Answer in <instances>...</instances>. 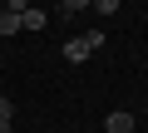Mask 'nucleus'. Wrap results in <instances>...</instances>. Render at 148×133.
Returning <instances> with one entry per match:
<instances>
[{
    "mask_svg": "<svg viewBox=\"0 0 148 133\" xmlns=\"http://www.w3.org/2000/svg\"><path fill=\"white\" fill-rule=\"evenodd\" d=\"M10 118H15V104H10L5 94H0V123H10Z\"/></svg>",
    "mask_w": 148,
    "mask_h": 133,
    "instance_id": "nucleus-5",
    "label": "nucleus"
},
{
    "mask_svg": "<svg viewBox=\"0 0 148 133\" xmlns=\"http://www.w3.org/2000/svg\"><path fill=\"white\" fill-rule=\"evenodd\" d=\"M104 44V30H89V35H74V40H64V59L69 64H84L94 49Z\"/></svg>",
    "mask_w": 148,
    "mask_h": 133,
    "instance_id": "nucleus-1",
    "label": "nucleus"
},
{
    "mask_svg": "<svg viewBox=\"0 0 148 133\" xmlns=\"http://www.w3.org/2000/svg\"><path fill=\"white\" fill-rule=\"evenodd\" d=\"M20 15H25V0H10V5L0 10V40H5V35H15V30H20Z\"/></svg>",
    "mask_w": 148,
    "mask_h": 133,
    "instance_id": "nucleus-2",
    "label": "nucleus"
},
{
    "mask_svg": "<svg viewBox=\"0 0 148 133\" xmlns=\"http://www.w3.org/2000/svg\"><path fill=\"white\" fill-rule=\"evenodd\" d=\"M0 133H10V123H0Z\"/></svg>",
    "mask_w": 148,
    "mask_h": 133,
    "instance_id": "nucleus-6",
    "label": "nucleus"
},
{
    "mask_svg": "<svg viewBox=\"0 0 148 133\" xmlns=\"http://www.w3.org/2000/svg\"><path fill=\"white\" fill-rule=\"evenodd\" d=\"M49 25V15L40 10V5H25V15H20V30H45Z\"/></svg>",
    "mask_w": 148,
    "mask_h": 133,
    "instance_id": "nucleus-4",
    "label": "nucleus"
},
{
    "mask_svg": "<svg viewBox=\"0 0 148 133\" xmlns=\"http://www.w3.org/2000/svg\"><path fill=\"white\" fill-rule=\"evenodd\" d=\"M104 133H133V113H128V108H114V113L104 118Z\"/></svg>",
    "mask_w": 148,
    "mask_h": 133,
    "instance_id": "nucleus-3",
    "label": "nucleus"
}]
</instances>
